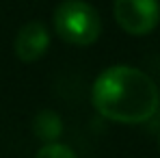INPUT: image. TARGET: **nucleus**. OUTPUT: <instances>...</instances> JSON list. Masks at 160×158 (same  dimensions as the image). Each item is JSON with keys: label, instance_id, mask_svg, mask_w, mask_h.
Listing matches in <instances>:
<instances>
[{"label": "nucleus", "instance_id": "nucleus-5", "mask_svg": "<svg viewBox=\"0 0 160 158\" xmlns=\"http://www.w3.org/2000/svg\"><path fill=\"white\" fill-rule=\"evenodd\" d=\"M63 132V121L61 117L52 110H41L35 117V134L43 141V143H56L58 136Z\"/></svg>", "mask_w": 160, "mask_h": 158}, {"label": "nucleus", "instance_id": "nucleus-2", "mask_svg": "<svg viewBox=\"0 0 160 158\" xmlns=\"http://www.w3.org/2000/svg\"><path fill=\"white\" fill-rule=\"evenodd\" d=\"M58 39L72 46H93L102 35L98 9L84 0H63L52 15Z\"/></svg>", "mask_w": 160, "mask_h": 158}, {"label": "nucleus", "instance_id": "nucleus-1", "mask_svg": "<svg viewBox=\"0 0 160 158\" xmlns=\"http://www.w3.org/2000/svg\"><path fill=\"white\" fill-rule=\"evenodd\" d=\"M91 102L110 121L143 124L158 110L160 93L145 72L130 65H112L95 78Z\"/></svg>", "mask_w": 160, "mask_h": 158}, {"label": "nucleus", "instance_id": "nucleus-3", "mask_svg": "<svg viewBox=\"0 0 160 158\" xmlns=\"http://www.w3.org/2000/svg\"><path fill=\"white\" fill-rule=\"evenodd\" d=\"M112 13L128 35H147L160 22V0H115Z\"/></svg>", "mask_w": 160, "mask_h": 158}, {"label": "nucleus", "instance_id": "nucleus-4", "mask_svg": "<svg viewBox=\"0 0 160 158\" xmlns=\"http://www.w3.org/2000/svg\"><path fill=\"white\" fill-rule=\"evenodd\" d=\"M50 48V30L43 22L39 20H30L18 30L15 35V43L13 50L15 56L24 63H35L39 61Z\"/></svg>", "mask_w": 160, "mask_h": 158}, {"label": "nucleus", "instance_id": "nucleus-6", "mask_svg": "<svg viewBox=\"0 0 160 158\" xmlns=\"http://www.w3.org/2000/svg\"><path fill=\"white\" fill-rule=\"evenodd\" d=\"M35 158H76L74 150L63 145V143H46Z\"/></svg>", "mask_w": 160, "mask_h": 158}]
</instances>
